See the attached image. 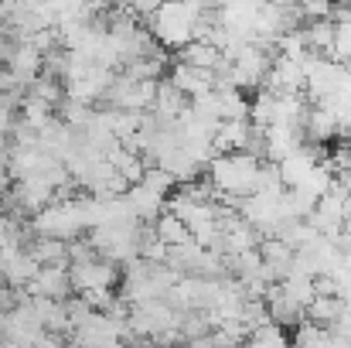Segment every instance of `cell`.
Instances as JSON below:
<instances>
[{
    "label": "cell",
    "mask_w": 351,
    "mask_h": 348,
    "mask_svg": "<svg viewBox=\"0 0 351 348\" xmlns=\"http://www.w3.org/2000/svg\"><path fill=\"white\" fill-rule=\"evenodd\" d=\"M205 14L202 3H167L150 17V34L164 45V48H188L195 41V27L198 17Z\"/></svg>",
    "instance_id": "cell-1"
},
{
    "label": "cell",
    "mask_w": 351,
    "mask_h": 348,
    "mask_svg": "<svg viewBox=\"0 0 351 348\" xmlns=\"http://www.w3.org/2000/svg\"><path fill=\"white\" fill-rule=\"evenodd\" d=\"M259 164L256 157L249 154H222L208 164V178L212 185L222 192V195H232V198H249L252 188H256V174H259Z\"/></svg>",
    "instance_id": "cell-2"
},
{
    "label": "cell",
    "mask_w": 351,
    "mask_h": 348,
    "mask_svg": "<svg viewBox=\"0 0 351 348\" xmlns=\"http://www.w3.org/2000/svg\"><path fill=\"white\" fill-rule=\"evenodd\" d=\"M69 277H72V290H75V294H89V290H113V283L119 280L117 263H110V259L75 263V266H69Z\"/></svg>",
    "instance_id": "cell-3"
},
{
    "label": "cell",
    "mask_w": 351,
    "mask_h": 348,
    "mask_svg": "<svg viewBox=\"0 0 351 348\" xmlns=\"http://www.w3.org/2000/svg\"><path fill=\"white\" fill-rule=\"evenodd\" d=\"M263 304H266V314H269V321H273L276 328H293V332H297V328L307 321V308H300V304L283 290V283H273V287L266 290Z\"/></svg>",
    "instance_id": "cell-4"
},
{
    "label": "cell",
    "mask_w": 351,
    "mask_h": 348,
    "mask_svg": "<svg viewBox=\"0 0 351 348\" xmlns=\"http://www.w3.org/2000/svg\"><path fill=\"white\" fill-rule=\"evenodd\" d=\"M167 79L188 100H202V96L215 93V72H205V69H195V65H184V62H174V69L167 72Z\"/></svg>",
    "instance_id": "cell-5"
},
{
    "label": "cell",
    "mask_w": 351,
    "mask_h": 348,
    "mask_svg": "<svg viewBox=\"0 0 351 348\" xmlns=\"http://www.w3.org/2000/svg\"><path fill=\"white\" fill-rule=\"evenodd\" d=\"M27 294H31V297L69 301V294H72V277H69V266H41L38 280H34V283H27Z\"/></svg>",
    "instance_id": "cell-6"
},
{
    "label": "cell",
    "mask_w": 351,
    "mask_h": 348,
    "mask_svg": "<svg viewBox=\"0 0 351 348\" xmlns=\"http://www.w3.org/2000/svg\"><path fill=\"white\" fill-rule=\"evenodd\" d=\"M188 110H191V100H188L178 86H171V79H160V86H157V103H154V116H157L160 123H178Z\"/></svg>",
    "instance_id": "cell-7"
},
{
    "label": "cell",
    "mask_w": 351,
    "mask_h": 348,
    "mask_svg": "<svg viewBox=\"0 0 351 348\" xmlns=\"http://www.w3.org/2000/svg\"><path fill=\"white\" fill-rule=\"evenodd\" d=\"M345 311H348V301L345 297H314V304L307 308V321L331 335V328L345 318Z\"/></svg>",
    "instance_id": "cell-8"
},
{
    "label": "cell",
    "mask_w": 351,
    "mask_h": 348,
    "mask_svg": "<svg viewBox=\"0 0 351 348\" xmlns=\"http://www.w3.org/2000/svg\"><path fill=\"white\" fill-rule=\"evenodd\" d=\"M178 62L195 65V69H205V72H215V69L226 62V55H222V48H215L212 41H191L188 48L178 51Z\"/></svg>",
    "instance_id": "cell-9"
},
{
    "label": "cell",
    "mask_w": 351,
    "mask_h": 348,
    "mask_svg": "<svg viewBox=\"0 0 351 348\" xmlns=\"http://www.w3.org/2000/svg\"><path fill=\"white\" fill-rule=\"evenodd\" d=\"M41 266H69V242L62 239H45V235H34L31 249H27Z\"/></svg>",
    "instance_id": "cell-10"
},
{
    "label": "cell",
    "mask_w": 351,
    "mask_h": 348,
    "mask_svg": "<svg viewBox=\"0 0 351 348\" xmlns=\"http://www.w3.org/2000/svg\"><path fill=\"white\" fill-rule=\"evenodd\" d=\"M154 229L160 235V242H167V246H184V242H191L188 226H184L178 216H171V212H164V216L154 222Z\"/></svg>",
    "instance_id": "cell-11"
},
{
    "label": "cell",
    "mask_w": 351,
    "mask_h": 348,
    "mask_svg": "<svg viewBox=\"0 0 351 348\" xmlns=\"http://www.w3.org/2000/svg\"><path fill=\"white\" fill-rule=\"evenodd\" d=\"M140 185H147V188H150L154 195H160L164 202L178 192V181H174L164 167H147V174H143V181H140Z\"/></svg>",
    "instance_id": "cell-12"
},
{
    "label": "cell",
    "mask_w": 351,
    "mask_h": 348,
    "mask_svg": "<svg viewBox=\"0 0 351 348\" xmlns=\"http://www.w3.org/2000/svg\"><path fill=\"white\" fill-rule=\"evenodd\" d=\"M181 348H226L219 338H215V332L212 335H205V338H198V342H188V345H181Z\"/></svg>",
    "instance_id": "cell-13"
},
{
    "label": "cell",
    "mask_w": 351,
    "mask_h": 348,
    "mask_svg": "<svg viewBox=\"0 0 351 348\" xmlns=\"http://www.w3.org/2000/svg\"><path fill=\"white\" fill-rule=\"evenodd\" d=\"M10 157H14V147L7 143V137H0V167L10 164Z\"/></svg>",
    "instance_id": "cell-14"
}]
</instances>
